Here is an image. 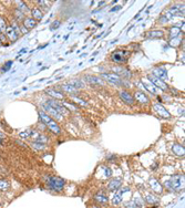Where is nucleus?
Wrapping results in <instances>:
<instances>
[{"label": "nucleus", "instance_id": "2eb2a0df", "mask_svg": "<svg viewBox=\"0 0 185 208\" xmlns=\"http://www.w3.org/2000/svg\"><path fill=\"white\" fill-rule=\"evenodd\" d=\"M5 34L7 36V38H8L10 41H12V42H14V41L18 40L19 36L17 34V32L12 29L11 26H10V27H7V29H6V31H5Z\"/></svg>", "mask_w": 185, "mask_h": 208}, {"label": "nucleus", "instance_id": "473e14b6", "mask_svg": "<svg viewBox=\"0 0 185 208\" xmlns=\"http://www.w3.org/2000/svg\"><path fill=\"white\" fill-rule=\"evenodd\" d=\"M31 146H32L33 148L39 149V151H43V149L46 148V145L41 144V143H37V142H33V143H31Z\"/></svg>", "mask_w": 185, "mask_h": 208}, {"label": "nucleus", "instance_id": "f03ea898", "mask_svg": "<svg viewBox=\"0 0 185 208\" xmlns=\"http://www.w3.org/2000/svg\"><path fill=\"white\" fill-rule=\"evenodd\" d=\"M166 186L169 188H171L172 190H175V192H179V190H182L184 188V175H174L172 177L171 181H169L166 183Z\"/></svg>", "mask_w": 185, "mask_h": 208}, {"label": "nucleus", "instance_id": "f8f14e48", "mask_svg": "<svg viewBox=\"0 0 185 208\" xmlns=\"http://www.w3.org/2000/svg\"><path fill=\"white\" fill-rule=\"evenodd\" d=\"M135 100H138L140 103L142 104H148L150 103V99L148 98V95L145 94L144 92L142 91H138V92H135L134 96H133Z\"/></svg>", "mask_w": 185, "mask_h": 208}, {"label": "nucleus", "instance_id": "a878e982", "mask_svg": "<svg viewBox=\"0 0 185 208\" xmlns=\"http://www.w3.org/2000/svg\"><path fill=\"white\" fill-rule=\"evenodd\" d=\"M143 84H144V88H145V89H146L150 93H152V94H156V88L153 85L151 82H143Z\"/></svg>", "mask_w": 185, "mask_h": 208}, {"label": "nucleus", "instance_id": "de8ad7c7", "mask_svg": "<svg viewBox=\"0 0 185 208\" xmlns=\"http://www.w3.org/2000/svg\"><path fill=\"white\" fill-rule=\"evenodd\" d=\"M91 208H99V206H92Z\"/></svg>", "mask_w": 185, "mask_h": 208}, {"label": "nucleus", "instance_id": "f257e3e1", "mask_svg": "<svg viewBox=\"0 0 185 208\" xmlns=\"http://www.w3.org/2000/svg\"><path fill=\"white\" fill-rule=\"evenodd\" d=\"M39 116H40V120H41L42 122L49 127V130H50L51 132H53L54 134H60V132H61L60 127H59V125L51 118V116L47 115L44 112H41V111H39Z\"/></svg>", "mask_w": 185, "mask_h": 208}, {"label": "nucleus", "instance_id": "0eeeda50", "mask_svg": "<svg viewBox=\"0 0 185 208\" xmlns=\"http://www.w3.org/2000/svg\"><path fill=\"white\" fill-rule=\"evenodd\" d=\"M148 80H150V82H151L155 88H160L161 90H167V89H169V86L164 83V81L157 79V77H155V75H153V74H150V75H148Z\"/></svg>", "mask_w": 185, "mask_h": 208}, {"label": "nucleus", "instance_id": "72a5a7b5", "mask_svg": "<svg viewBox=\"0 0 185 208\" xmlns=\"http://www.w3.org/2000/svg\"><path fill=\"white\" fill-rule=\"evenodd\" d=\"M36 142H37V143H41V144H46L47 142H48V137L44 135H39L37 138H36Z\"/></svg>", "mask_w": 185, "mask_h": 208}, {"label": "nucleus", "instance_id": "b1692460", "mask_svg": "<svg viewBox=\"0 0 185 208\" xmlns=\"http://www.w3.org/2000/svg\"><path fill=\"white\" fill-rule=\"evenodd\" d=\"M164 34V32L162 30H152V31H150L148 33V38L150 39H153V38H161L163 37Z\"/></svg>", "mask_w": 185, "mask_h": 208}, {"label": "nucleus", "instance_id": "a19ab883", "mask_svg": "<svg viewBox=\"0 0 185 208\" xmlns=\"http://www.w3.org/2000/svg\"><path fill=\"white\" fill-rule=\"evenodd\" d=\"M166 21H167V18H166V16H165V14H163V16L160 17V22L161 23H165Z\"/></svg>", "mask_w": 185, "mask_h": 208}, {"label": "nucleus", "instance_id": "bb28decb", "mask_svg": "<svg viewBox=\"0 0 185 208\" xmlns=\"http://www.w3.org/2000/svg\"><path fill=\"white\" fill-rule=\"evenodd\" d=\"M181 29L177 27H174V28H171L170 29V37H171L172 39H175L176 37H179L181 34Z\"/></svg>", "mask_w": 185, "mask_h": 208}, {"label": "nucleus", "instance_id": "3c124183", "mask_svg": "<svg viewBox=\"0 0 185 208\" xmlns=\"http://www.w3.org/2000/svg\"><path fill=\"white\" fill-rule=\"evenodd\" d=\"M0 33H1V31H0Z\"/></svg>", "mask_w": 185, "mask_h": 208}, {"label": "nucleus", "instance_id": "dca6fc26", "mask_svg": "<svg viewBox=\"0 0 185 208\" xmlns=\"http://www.w3.org/2000/svg\"><path fill=\"white\" fill-rule=\"evenodd\" d=\"M112 71H113V72H115L118 77H119V75H122V77H131V72H130L129 70L122 68V67L113 68L112 69Z\"/></svg>", "mask_w": 185, "mask_h": 208}, {"label": "nucleus", "instance_id": "4be33fe9", "mask_svg": "<svg viewBox=\"0 0 185 208\" xmlns=\"http://www.w3.org/2000/svg\"><path fill=\"white\" fill-rule=\"evenodd\" d=\"M94 199H95V202L100 204H103V205H105L108 203V197L105 195L103 194V193H98V194L94 195Z\"/></svg>", "mask_w": 185, "mask_h": 208}, {"label": "nucleus", "instance_id": "aec40b11", "mask_svg": "<svg viewBox=\"0 0 185 208\" xmlns=\"http://www.w3.org/2000/svg\"><path fill=\"white\" fill-rule=\"evenodd\" d=\"M43 108H44V110H46V111H48V112L50 113V115L54 116V118H58V120H62V115H61L60 113H58V112H57L54 109H52L51 106H49V105H48L47 103L43 104Z\"/></svg>", "mask_w": 185, "mask_h": 208}, {"label": "nucleus", "instance_id": "20e7f679", "mask_svg": "<svg viewBox=\"0 0 185 208\" xmlns=\"http://www.w3.org/2000/svg\"><path fill=\"white\" fill-rule=\"evenodd\" d=\"M102 79H104L105 81L110 82L114 85H125V86H130V84H128L125 81H123L120 77H118L116 74H112V73H103L102 74Z\"/></svg>", "mask_w": 185, "mask_h": 208}, {"label": "nucleus", "instance_id": "9d476101", "mask_svg": "<svg viewBox=\"0 0 185 208\" xmlns=\"http://www.w3.org/2000/svg\"><path fill=\"white\" fill-rule=\"evenodd\" d=\"M150 186L154 193L156 194H162L163 192V186L160 184V181H157L156 178H151L150 179Z\"/></svg>", "mask_w": 185, "mask_h": 208}, {"label": "nucleus", "instance_id": "09e8293b", "mask_svg": "<svg viewBox=\"0 0 185 208\" xmlns=\"http://www.w3.org/2000/svg\"><path fill=\"white\" fill-rule=\"evenodd\" d=\"M0 144H2V140H0Z\"/></svg>", "mask_w": 185, "mask_h": 208}, {"label": "nucleus", "instance_id": "423d86ee", "mask_svg": "<svg viewBox=\"0 0 185 208\" xmlns=\"http://www.w3.org/2000/svg\"><path fill=\"white\" fill-rule=\"evenodd\" d=\"M47 104L49 105V106H51L52 109H54L58 112V113H60L61 115H63V114H65L68 111H67V109H65V106L62 105V104H60L59 102H57L54 99H50L47 101Z\"/></svg>", "mask_w": 185, "mask_h": 208}, {"label": "nucleus", "instance_id": "6ab92c4d", "mask_svg": "<svg viewBox=\"0 0 185 208\" xmlns=\"http://www.w3.org/2000/svg\"><path fill=\"white\" fill-rule=\"evenodd\" d=\"M172 151H173V153L177 155V156H184L185 154V149H184V146H182V145H179V144H174L172 146Z\"/></svg>", "mask_w": 185, "mask_h": 208}, {"label": "nucleus", "instance_id": "1a4fd4ad", "mask_svg": "<svg viewBox=\"0 0 185 208\" xmlns=\"http://www.w3.org/2000/svg\"><path fill=\"white\" fill-rule=\"evenodd\" d=\"M84 80L90 84H98V85H104L105 82L102 77H94V75H84Z\"/></svg>", "mask_w": 185, "mask_h": 208}, {"label": "nucleus", "instance_id": "2f4dec72", "mask_svg": "<svg viewBox=\"0 0 185 208\" xmlns=\"http://www.w3.org/2000/svg\"><path fill=\"white\" fill-rule=\"evenodd\" d=\"M122 202V194H116L114 195V197L112 198V203L114 205H119Z\"/></svg>", "mask_w": 185, "mask_h": 208}, {"label": "nucleus", "instance_id": "9b49d317", "mask_svg": "<svg viewBox=\"0 0 185 208\" xmlns=\"http://www.w3.org/2000/svg\"><path fill=\"white\" fill-rule=\"evenodd\" d=\"M120 98L123 101H124L126 104H130V105H132V104L134 103V98H133V95L131 94L130 92L128 91H120Z\"/></svg>", "mask_w": 185, "mask_h": 208}, {"label": "nucleus", "instance_id": "5701e85b", "mask_svg": "<svg viewBox=\"0 0 185 208\" xmlns=\"http://www.w3.org/2000/svg\"><path fill=\"white\" fill-rule=\"evenodd\" d=\"M31 14H32V17H33V20H36V21H39V20H41L43 18V14H42V11L40 9H38V8H33L32 11H31Z\"/></svg>", "mask_w": 185, "mask_h": 208}, {"label": "nucleus", "instance_id": "412c9836", "mask_svg": "<svg viewBox=\"0 0 185 208\" xmlns=\"http://www.w3.org/2000/svg\"><path fill=\"white\" fill-rule=\"evenodd\" d=\"M37 26V21L33 20L32 18H24L23 20V27L26 29H32Z\"/></svg>", "mask_w": 185, "mask_h": 208}, {"label": "nucleus", "instance_id": "a18cd8bd", "mask_svg": "<svg viewBox=\"0 0 185 208\" xmlns=\"http://www.w3.org/2000/svg\"><path fill=\"white\" fill-rule=\"evenodd\" d=\"M121 9V6H118V7H114L113 9H111V12H114V11H116V10Z\"/></svg>", "mask_w": 185, "mask_h": 208}, {"label": "nucleus", "instance_id": "f704fd0d", "mask_svg": "<svg viewBox=\"0 0 185 208\" xmlns=\"http://www.w3.org/2000/svg\"><path fill=\"white\" fill-rule=\"evenodd\" d=\"M124 207L125 208H140L136 204L133 202V200H131V202H126L124 203Z\"/></svg>", "mask_w": 185, "mask_h": 208}, {"label": "nucleus", "instance_id": "cd10ccee", "mask_svg": "<svg viewBox=\"0 0 185 208\" xmlns=\"http://www.w3.org/2000/svg\"><path fill=\"white\" fill-rule=\"evenodd\" d=\"M10 187V183L6 179H0V192H6Z\"/></svg>", "mask_w": 185, "mask_h": 208}, {"label": "nucleus", "instance_id": "393cba45", "mask_svg": "<svg viewBox=\"0 0 185 208\" xmlns=\"http://www.w3.org/2000/svg\"><path fill=\"white\" fill-rule=\"evenodd\" d=\"M145 202L148 204H156L158 203V198H157L155 195L146 194L145 195Z\"/></svg>", "mask_w": 185, "mask_h": 208}, {"label": "nucleus", "instance_id": "37998d69", "mask_svg": "<svg viewBox=\"0 0 185 208\" xmlns=\"http://www.w3.org/2000/svg\"><path fill=\"white\" fill-rule=\"evenodd\" d=\"M74 100H75V101H78L79 103H81L82 105H87V103H85L84 101H82V100H79V99H77V98H74Z\"/></svg>", "mask_w": 185, "mask_h": 208}, {"label": "nucleus", "instance_id": "a211bd4d", "mask_svg": "<svg viewBox=\"0 0 185 208\" xmlns=\"http://www.w3.org/2000/svg\"><path fill=\"white\" fill-rule=\"evenodd\" d=\"M46 93L57 100H63V98H65L62 93H60V92H58V91H56V90H53V89H47Z\"/></svg>", "mask_w": 185, "mask_h": 208}, {"label": "nucleus", "instance_id": "e433bc0d", "mask_svg": "<svg viewBox=\"0 0 185 208\" xmlns=\"http://www.w3.org/2000/svg\"><path fill=\"white\" fill-rule=\"evenodd\" d=\"M31 134H32V131H31V130H27V131L20 133V137H22V138H28V137L31 136Z\"/></svg>", "mask_w": 185, "mask_h": 208}, {"label": "nucleus", "instance_id": "8fccbe9b", "mask_svg": "<svg viewBox=\"0 0 185 208\" xmlns=\"http://www.w3.org/2000/svg\"><path fill=\"white\" fill-rule=\"evenodd\" d=\"M110 208H115V207H110Z\"/></svg>", "mask_w": 185, "mask_h": 208}, {"label": "nucleus", "instance_id": "7c9ffc66", "mask_svg": "<svg viewBox=\"0 0 185 208\" xmlns=\"http://www.w3.org/2000/svg\"><path fill=\"white\" fill-rule=\"evenodd\" d=\"M18 10H20L22 14H28L29 12V8L27 7V5L24 2H18Z\"/></svg>", "mask_w": 185, "mask_h": 208}, {"label": "nucleus", "instance_id": "4468645a", "mask_svg": "<svg viewBox=\"0 0 185 208\" xmlns=\"http://www.w3.org/2000/svg\"><path fill=\"white\" fill-rule=\"evenodd\" d=\"M153 75H155L157 79H160V80H162V81H163V79H165V80L167 79L166 70L163 69V68H155L154 69V70H153Z\"/></svg>", "mask_w": 185, "mask_h": 208}, {"label": "nucleus", "instance_id": "6e6552de", "mask_svg": "<svg viewBox=\"0 0 185 208\" xmlns=\"http://www.w3.org/2000/svg\"><path fill=\"white\" fill-rule=\"evenodd\" d=\"M153 109L155 110V112H156L160 116H162V118H171V114H170V112L167 111L164 106H162L161 104H154L153 105Z\"/></svg>", "mask_w": 185, "mask_h": 208}, {"label": "nucleus", "instance_id": "79ce46f5", "mask_svg": "<svg viewBox=\"0 0 185 208\" xmlns=\"http://www.w3.org/2000/svg\"><path fill=\"white\" fill-rule=\"evenodd\" d=\"M20 32L23 33V34H26V33H28V29H26L23 26H20Z\"/></svg>", "mask_w": 185, "mask_h": 208}, {"label": "nucleus", "instance_id": "ea45409f", "mask_svg": "<svg viewBox=\"0 0 185 208\" xmlns=\"http://www.w3.org/2000/svg\"><path fill=\"white\" fill-rule=\"evenodd\" d=\"M0 42H2V43H4V44H6V45H7V38H6V37H5V34H4V33H2V32H1V33H0Z\"/></svg>", "mask_w": 185, "mask_h": 208}, {"label": "nucleus", "instance_id": "c756f323", "mask_svg": "<svg viewBox=\"0 0 185 208\" xmlns=\"http://www.w3.org/2000/svg\"><path fill=\"white\" fill-rule=\"evenodd\" d=\"M70 84H71L72 86H74L77 90H78V89H81V88H83L84 86L83 82L81 81V80H78V79H77V80H72V81L70 82Z\"/></svg>", "mask_w": 185, "mask_h": 208}, {"label": "nucleus", "instance_id": "c9c22d12", "mask_svg": "<svg viewBox=\"0 0 185 208\" xmlns=\"http://www.w3.org/2000/svg\"><path fill=\"white\" fill-rule=\"evenodd\" d=\"M6 29H7V23H6L5 19L0 17V31H1V32H5V31H6Z\"/></svg>", "mask_w": 185, "mask_h": 208}, {"label": "nucleus", "instance_id": "ddd939ff", "mask_svg": "<svg viewBox=\"0 0 185 208\" xmlns=\"http://www.w3.org/2000/svg\"><path fill=\"white\" fill-rule=\"evenodd\" d=\"M121 186H122V179H121V178H113V179L109 183L108 188H109V190H111V192H114V190L119 189Z\"/></svg>", "mask_w": 185, "mask_h": 208}, {"label": "nucleus", "instance_id": "58836bf2", "mask_svg": "<svg viewBox=\"0 0 185 208\" xmlns=\"http://www.w3.org/2000/svg\"><path fill=\"white\" fill-rule=\"evenodd\" d=\"M59 26H60V21H54V22L51 24L50 29L51 30H56L57 28H59Z\"/></svg>", "mask_w": 185, "mask_h": 208}, {"label": "nucleus", "instance_id": "49530a36", "mask_svg": "<svg viewBox=\"0 0 185 208\" xmlns=\"http://www.w3.org/2000/svg\"><path fill=\"white\" fill-rule=\"evenodd\" d=\"M5 138V134L2 132H0V140H4Z\"/></svg>", "mask_w": 185, "mask_h": 208}, {"label": "nucleus", "instance_id": "f3484780", "mask_svg": "<svg viewBox=\"0 0 185 208\" xmlns=\"http://www.w3.org/2000/svg\"><path fill=\"white\" fill-rule=\"evenodd\" d=\"M61 89H62V91H65V93H70V94H77V93H78V90H77L74 86L71 85L70 83L62 84V85H61Z\"/></svg>", "mask_w": 185, "mask_h": 208}, {"label": "nucleus", "instance_id": "c03bdc74", "mask_svg": "<svg viewBox=\"0 0 185 208\" xmlns=\"http://www.w3.org/2000/svg\"><path fill=\"white\" fill-rule=\"evenodd\" d=\"M104 169H105V171H107V176H111V169H110V168H104Z\"/></svg>", "mask_w": 185, "mask_h": 208}, {"label": "nucleus", "instance_id": "39448f33", "mask_svg": "<svg viewBox=\"0 0 185 208\" xmlns=\"http://www.w3.org/2000/svg\"><path fill=\"white\" fill-rule=\"evenodd\" d=\"M130 55V51L125 50H116L111 55V60L116 63H124L128 61V58Z\"/></svg>", "mask_w": 185, "mask_h": 208}, {"label": "nucleus", "instance_id": "7ed1b4c3", "mask_svg": "<svg viewBox=\"0 0 185 208\" xmlns=\"http://www.w3.org/2000/svg\"><path fill=\"white\" fill-rule=\"evenodd\" d=\"M65 181L63 178L58 176H50L48 178V186L54 192H61L65 187Z\"/></svg>", "mask_w": 185, "mask_h": 208}, {"label": "nucleus", "instance_id": "c85d7f7f", "mask_svg": "<svg viewBox=\"0 0 185 208\" xmlns=\"http://www.w3.org/2000/svg\"><path fill=\"white\" fill-rule=\"evenodd\" d=\"M14 18L17 21H20V22H23V20H24V14H22L20 10L16 9L14 10Z\"/></svg>", "mask_w": 185, "mask_h": 208}, {"label": "nucleus", "instance_id": "4c0bfd02", "mask_svg": "<svg viewBox=\"0 0 185 208\" xmlns=\"http://www.w3.org/2000/svg\"><path fill=\"white\" fill-rule=\"evenodd\" d=\"M11 64H12V61H8L7 63L4 65V68H2V71L4 72H7V71H9L10 68H11Z\"/></svg>", "mask_w": 185, "mask_h": 208}]
</instances>
